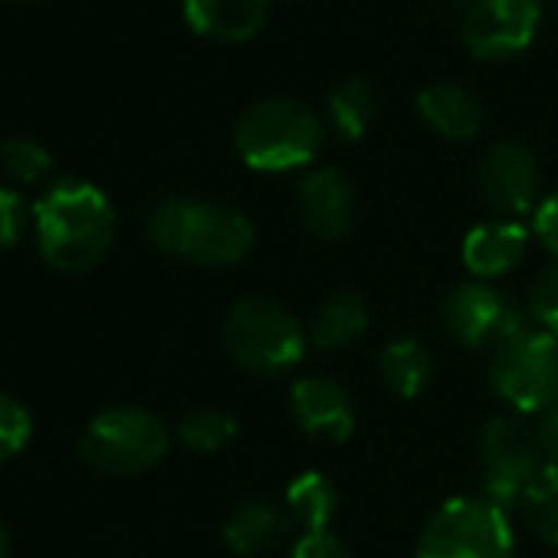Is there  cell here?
Returning <instances> with one entry per match:
<instances>
[{"label":"cell","instance_id":"obj_23","mask_svg":"<svg viewBox=\"0 0 558 558\" xmlns=\"http://www.w3.org/2000/svg\"><path fill=\"white\" fill-rule=\"evenodd\" d=\"M519 509H522L529 529L542 542L558 545V466L555 463H545L538 470V476L522 493Z\"/></svg>","mask_w":558,"mask_h":558},{"label":"cell","instance_id":"obj_24","mask_svg":"<svg viewBox=\"0 0 558 558\" xmlns=\"http://www.w3.org/2000/svg\"><path fill=\"white\" fill-rule=\"evenodd\" d=\"M0 168H4V174L17 184H37L50 174L53 158L34 138H11L0 145Z\"/></svg>","mask_w":558,"mask_h":558},{"label":"cell","instance_id":"obj_12","mask_svg":"<svg viewBox=\"0 0 558 558\" xmlns=\"http://www.w3.org/2000/svg\"><path fill=\"white\" fill-rule=\"evenodd\" d=\"M290 408L296 427L319 444H342L355 430L352 395L329 375H303L290 388Z\"/></svg>","mask_w":558,"mask_h":558},{"label":"cell","instance_id":"obj_14","mask_svg":"<svg viewBox=\"0 0 558 558\" xmlns=\"http://www.w3.org/2000/svg\"><path fill=\"white\" fill-rule=\"evenodd\" d=\"M269 17V0H184L187 27L210 44H246Z\"/></svg>","mask_w":558,"mask_h":558},{"label":"cell","instance_id":"obj_1","mask_svg":"<svg viewBox=\"0 0 558 558\" xmlns=\"http://www.w3.org/2000/svg\"><path fill=\"white\" fill-rule=\"evenodd\" d=\"M44 259L60 272L96 269L116 240V207L89 181L63 178L34 204Z\"/></svg>","mask_w":558,"mask_h":558},{"label":"cell","instance_id":"obj_17","mask_svg":"<svg viewBox=\"0 0 558 558\" xmlns=\"http://www.w3.org/2000/svg\"><path fill=\"white\" fill-rule=\"evenodd\" d=\"M290 529H293V515L287 512V506L269 499H246L223 522V542L236 555H256L283 542Z\"/></svg>","mask_w":558,"mask_h":558},{"label":"cell","instance_id":"obj_27","mask_svg":"<svg viewBox=\"0 0 558 558\" xmlns=\"http://www.w3.org/2000/svg\"><path fill=\"white\" fill-rule=\"evenodd\" d=\"M34 220V210L14 187H0V250H11L21 243L27 223Z\"/></svg>","mask_w":558,"mask_h":558},{"label":"cell","instance_id":"obj_30","mask_svg":"<svg viewBox=\"0 0 558 558\" xmlns=\"http://www.w3.org/2000/svg\"><path fill=\"white\" fill-rule=\"evenodd\" d=\"M535 434H538V444H542L545 460L558 466V401L542 414V421H538Z\"/></svg>","mask_w":558,"mask_h":558},{"label":"cell","instance_id":"obj_28","mask_svg":"<svg viewBox=\"0 0 558 558\" xmlns=\"http://www.w3.org/2000/svg\"><path fill=\"white\" fill-rule=\"evenodd\" d=\"M532 233L538 236V243L555 256V263H558V187L555 191H548L545 197H542V204L535 207V214H532Z\"/></svg>","mask_w":558,"mask_h":558},{"label":"cell","instance_id":"obj_10","mask_svg":"<svg viewBox=\"0 0 558 558\" xmlns=\"http://www.w3.org/2000/svg\"><path fill=\"white\" fill-rule=\"evenodd\" d=\"M480 197L489 210H496L506 220H519L525 214H535L542 204V171L535 155L522 142H496L476 171Z\"/></svg>","mask_w":558,"mask_h":558},{"label":"cell","instance_id":"obj_21","mask_svg":"<svg viewBox=\"0 0 558 558\" xmlns=\"http://www.w3.org/2000/svg\"><path fill=\"white\" fill-rule=\"evenodd\" d=\"M378 119V93L365 80H345L329 93V122L339 138L359 142Z\"/></svg>","mask_w":558,"mask_h":558},{"label":"cell","instance_id":"obj_31","mask_svg":"<svg viewBox=\"0 0 558 558\" xmlns=\"http://www.w3.org/2000/svg\"><path fill=\"white\" fill-rule=\"evenodd\" d=\"M0 558H11V535H8L4 522H0Z\"/></svg>","mask_w":558,"mask_h":558},{"label":"cell","instance_id":"obj_18","mask_svg":"<svg viewBox=\"0 0 558 558\" xmlns=\"http://www.w3.org/2000/svg\"><path fill=\"white\" fill-rule=\"evenodd\" d=\"M372 326V313L368 303L359 293H336L329 296L316 316L306 326L310 345H316L319 352H339L355 345Z\"/></svg>","mask_w":558,"mask_h":558},{"label":"cell","instance_id":"obj_19","mask_svg":"<svg viewBox=\"0 0 558 558\" xmlns=\"http://www.w3.org/2000/svg\"><path fill=\"white\" fill-rule=\"evenodd\" d=\"M378 375L395 398H417L434 378V359L417 339H391L378 355Z\"/></svg>","mask_w":558,"mask_h":558},{"label":"cell","instance_id":"obj_11","mask_svg":"<svg viewBox=\"0 0 558 558\" xmlns=\"http://www.w3.org/2000/svg\"><path fill=\"white\" fill-rule=\"evenodd\" d=\"M538 27V0H483L463 14V44L480 60H509L532 47Z\"/></svg>","mask_w":558,"mask_h":558},{"label":"cell","instance_id":"obj_9","mask_svg":"<svg viewBox=\"0 0 558 558\" xmlns=\"http://www.w3.org/2000/svg\"><path fill=\"white\" fill-rule=\"evenodd\" d=\"M444 326L450 339L463 349H496L519 329H525L512 300L502 296L496 287L483 283V279H470V283L457 287L447 296Z\"/></svg>","mask_w":558,"mask_h":558},{"label":"cell","instance_id":"obj_32","mask_svg":"<svg viewBox=\"0 0 558 558\" xmlns=\"http://www.w3.org/2000/svg\"><path fill=\"white\" fill-rule=\"evenodd\" d=\"M447 4H453V8H460V11L466 14V11L480 8V4H483V0H447Z\"/></svg>","mask_w":558,"mask_h":558},{"label":"cell","instance_id":"obj_2","mask_svg":"<svg viewBox=\"0 0 558 558\" xmlns=\"http://www.w3.org/2000/svg\"><path fill=\"white\" fill-rule=\"evenodd\" d=\"M148 240L174 256H187L201 266H233L256 240L250 217L223 201L165 197L148 210Z\"/></svg>","mask_w":558,"mask_h":558},{"label":"cell","instance_id":"obj_3","mask_svg":"<svg viewBox=\"0 0 558 558\" xmlns=\"http://www.w3.org/2000/svg\"><path fill=\"white\" fill-rule=\"evenodd\" d=\"M236 155L263 174H287L310 168L323 148L319 116L283 96H269L253 102L233 132Z\"/></svg>","mask_w":558,"mask_h":558},{"label":"cell","instance_id":"obj_25","mask_svg":"<svg viewBox=\"0 0 558 558\" xmlns=\"http://www.w3.org/2000/svg\"><path fill=\"white\" fill-rule=\"evenodd\" d=\"M525 310L535 323V329L548 332L558 339V263L545 266L529 287V300Z\"/></svg>","mask_w":558,"mask_h":558},{"label":"cell","instance_id":"obj_4","mask_svg":"<svg viewBox=\"0 0 558 558\" xmlns=\"http://www.w3.org/2000/svg\"><path fill=\"white\" fill-rule=\"evenodd\" d=\"M223 345L243 372L276 378L303 362L310 336L283 303L269 296H243L223 319Z\"/></svg>","mask_w":558,"mask_h":558},{"label":"cell","instance_id":"obj_33","mask_svg":"<svg viewBox=\"0 0 558 558\" xmlns=\"http://www.w3.org/2000/svg\"><path fill=\"white\" fill-rule=\"evenodd\" d=\"M21 4H34V0H21Z\"/></svg>","mask_w":558,"mask_h":558},{"label":"cell","instance_id":"obj_26","mask_svg":"<svg viewBox=\"0 0 558 558\" xmlns=\"http://www.w3.org/2000/svg\"><path fill=\"white\" fill-rule=\"evenodd\" d=\"M31 437H34L31 411L17 398L0 391V460L17 457L31 444Z\"/></svg>","mask_w":558,"mask_h":558},{"label":"cell","instance_id":"obj_22","mask_svg":"<svg viewBox=\"0 0 558 558\" xmlns=\"http://www.w3.org/2000/svg\"><path fill=\"white\" fill-rule=\"evenodd\" d=\"M240 424L223 408H194L178 424V440L194 453H217L233 444Z\"/></svg>","mask_w":558,"mask_h":558},{"label":"cell","instance_id":"obj_7","mask_svg":"<svg viewBox=\"0 0 558 558\" xmlns=\"http://www.w3.org/2000/svg\"><path fill=\"white\" fill-rule=\"evenodd\" d=\"M489 385L512 414H545L558 401V339L542 329H519L493 349Z\"/></svg>","mask_w":558,"mask_h":558},{"label":"cell","instance_id":"obj_13","mask_svg":"<svg viewBox=\"0 0 558 558\" xmlns=\"http://www.w3.org/2000/svg\"><path fill=\"white\" fill-rule=\"evenodd\" d=\"M296 210H300L303 227L313 236L332 243V240H342L355 227L359 197H355L352 181L339 168L323 165V168H313L300 181V187H296Z\"/></svg>","mask_w":558,"mask_h":558},{"label":"cell","instance_id":"obj_16","mask_svg":"<svg viewBox=\"0 0 558 558\" xmlns=\"http://www.w3.org/2000/svg\"><path fill=\"white\" fill-rule=\"evenodd\" d=\"M417 112L447 142H470L483 129V106L460 83L424 86L417 93Z\"/></svg>","mask_w":558,"mask_h":558},{"label":"cell","instance_id":"obj_15","mask_svg":"<svg viewBox=\"0 0 558 558\" xmlns=\"http://www.w3.org/2000/svg\"><path fill=\"white\" fill-rule=\"evenodd\" d=\"M529 250V230L522 220H483L463 236V263L476 279H496L512 272Z\"/></svg>","mask_w":558,"mask_h":558},{"label":"cell","instance_id":"obj_5","mask_svg":"<svg viewBox=\"0 0 558 558\" xmlns=\"http://www.w3.org/2000/svg\"><path fill=\"white\" fill-rule=\"evenodd\" d=\"M515 532L502 506L486 496H453L424 525L417 558H512Z\"/></svg>","mask_w":558,"mask_h":558},{"label":"cell","instance_id":"obj_8","mask_svg":"<svg viewBox=\"0 0 558 558\" xmlns=\"http://www.w3.org/2000/svg\"><path fill=\"white\" fill-rule=\"evenodd\" d=\"M545 453L535 427H529L519 414L493 417L480 434V473L483 493L496 506H519L529 483L545 466Z\"/></svg>","mask_w":558,"mask_h":558},{"label":"cell","instance_id":"obj_6","mask_svg":"<svg viewBox=\"0 0 558 558\" xmlns=\"http://www.w3.org/2000/svg\"><path fill=\"white\" fill-rule=\"evenodd\" d=\"M165 421L138 404H119L96 414L80 440L83 460L112 476H135L151 470L168 453Z\"/></svg>","mask_w":558,"mask_h":558},{"label":"cell","instance_id":"obj_29","mask_svg":"<svg viewBox=\"0 0 558 558\" xmlns=\"http://www.w3.org/2000/svg\"><path fill=\"white\" fill-rule=\"evenodd\" d=\"M290 558H349V551L332 532H303Z\"/></svg>","mask_w":558,"mask_h":558},{"label":"cell","instance_id":"obj_20","mask_svg":"<svg viewBox=\"0 0 558 558\" xmlns=\"http://www.w3.org/2000/svg\"><path fill=\"white\" fill-rule=\"evenodd\" d=\"M283 506L293 515V525H300L303 532H329L339 512V489L326 473L306 470L287 486Z\"/></svg>","mask_w":558,"mask_h":558}]
</instances>
